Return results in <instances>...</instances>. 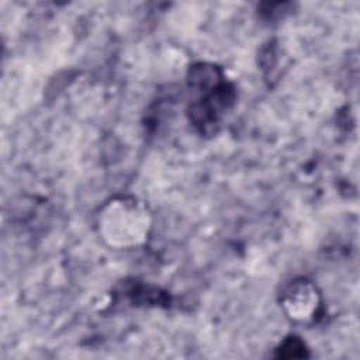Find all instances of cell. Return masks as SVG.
Listing matches in <instances>:
<instances>
[{
    "label": "cell",
    "instance_id": "1",
    "mask_svg": "<svg viewBox=\"0 0 360 360\" xmlns=\"http://www.w3.org/2000/svg\"><path fill=\"white\" fill-rule=\"evenodd\" d=\"M96 231L101 242L111 249H136L150 236L152 212L148 204L135 195H114L98 208Z\"/></svg>",
    "mask_w": 360,
    "mask_h": 360
},
{
    "label": "cell",
    "instance_id": "2",
    "mask_svg": "<svg viewBox=\"0 0 360 360\" xmlns=\"http://www.w3.org/2000/svg\"><path fill=\"white\" fill-rule=\"evenodd\" d=\"M280 307L291 322L311 323L316 319L322 307L321 291L309 278L295 277L283 287Z\"/></svg>",
    "mask_w": 360,
    "mask_h": 360
}]
</instances>
